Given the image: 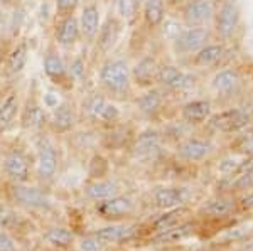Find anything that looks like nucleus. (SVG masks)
Instances as JSON below:
<instances>
[{"label":"nucleus","instance_id":"1","mask_svg":"<svg viewBox=\"0 0 253 251\" xmlns=\"http://www.w3.org/2000/svg\"><path fill=\"white\" fill-rule=\"evenodd\" d=\"M96 90L112 101L130 100L133 84L130 78L128 63L112 56L101 59L96 72Z\"/></svg>","mask_w":253,"mask_h":251},{"label":"nucleus","instance_id":"2","mask_svg":"<svg viewBox=\"0 0 253 251\" xmlns=\"http://www.w3.org/2000/svg\"><path fill=\"white\" fill-rule=\"evenodd\" d=\"M78 113L84 116V120L93 121L100 125H113L120 120L122 113L115 105V101L108 100L103 93H100L95 88L93 91H88L83 96L78 108Z\"/></svg>","mask_w":253,"mask_h":251},{"label":"nucleus","instance_id":"3","mask_svg":"<svg viewBox=\"0 0 253 251\" xmlns=\"http://www.w3.org/2000/svg\"><path fill=\"white\" fill-rule=\"evenodd\" d=\"M124 20H122L115 12H110V14L105 17V20H101V26L98 29V34L91 47V61L96 63L98 58L105 59L110 56V52L117 47V44L120 42L122 34H124Z\"/></svg>","mask_w":253,"mask_h":251},{"label":"nucleus","instance_id":"4","mask_svg":"<svg viewBox=\"0 0 253 251\" xmlns=\"http://www.w3.org/2000/svg\"><path fill=\"white\" fill-rule=\"evenodd\" d=\"M42 72L46 79L56 90L71 93L75 90V83H73L71 76L68 71V63L64 61L63 54H61L59 47L54 42H49V46L44 51L42 58Z\"/></svg>","mask_w":253,"mask_h":251},{"label":"nucleus","instance_id":"5","mask_svg":"<svg viewBox=\"0 0 253 251\" xmlns=\"http://www.w3.org/2000/svg\"><path fill=\"white\" fill-rule=\"evenodd\" d=\"M47 120H49V113L39 98L38 83H32L26 100H22V107H20L17 121L24 130L42 132L44 128H47Z\"/></svg>","mask_w":253,"mask_h":251},{"label":"nucleus","instance_id":"6","mask_svg":"<svg viewBox=\"0 0 253 251\" xmlns=\"http://www.w3.org/2000/svg\"><path fill=\"white\" fill-rule=\"evenodd\" d=\"M59 169V153L49 135L39 133L36 140V176L39 180H52Z\"/></svg>","mask_w":253,"mask_h":251},{"label":"nucleus","instance_id":"7","mask_svg":"<svg viewBox=\"0 0 253 251\" xmlns=\"http://www.w3.org/2000/svg\"><path fill=\"white\" fill-rule=\"evenodd\" d=\"M52 42L63 49H73L81 42V31L78 14L66 15V17H52L51 22Z\"/></svg>","mask_w":253,"mask_h":251},{"label":"nucleus","instance_id":"8","mask_svg":"<svg viewBox=\"0 0 253 251\" xmlns=\"http://www.w3.org/2000/svg\"><path fill=\"white\" fill-rule=\"evenodd\" d=\"M78 108L71 100H63L56 108L51 110L47 120V130L52 135H69L78 125Z\"/></svg>","mask_w":253,"mask_h":251},{"label":"nucleus","instance_id":"9","mask_svg":"<svg viewBox=\"0 0 253 251\" xmlns=\"http://www.w3.org/2000/svg\"><path fill=\"white\" fill-rule=\"evenodd\" d=\"M2 169L12 184H27L31 180V160L20 148H10V150L3 153Z\"/></svg>","mask_w":253,"mask_h":251},{"label":"nucleus","instance_id":"10","mask_svg":"<svg viewBox=\"0 0 253 251\" xmlns=\"http://www.w3.org/2000/svg\"><path fill=\"white\" fill-rule=\"evenodd\" d=\"M29 63V42L26 39L10 40L5 49V58L2 61V72L5 78H15L22 74Z\"/></svg>","mask_w":253,"mask_h":251},{"label":"nucleus","instance_id":"11","mask_svg":"<svg viewBox=\"0 0 253 251\" xmlns=\"http://www.w3.org/2000/svg\"><path fill=\"white\" fill-rule=\"evenodd\" d=\"M210 29L203 27H187L172 39V49L177 56H193L210 40Z\"/></svg>","mask_w":253,"mask_h":251},{"label":"nucleus","instance_id":"12","mask_svg":"<svg viewBox=\"0 0 253 251\" xmlns=\"http://www.w3.org/2000/svg\"><path fill=\"white\" fill-rule=\"evenodd\" d=\"M157 84L166 90L187 91L196 84V76L172 64H161L157 71Z\"/></svg>","mask_w":253,"mask_h":251},{"label":"nucleus","instance_id":"13","mask_svg":"<svg viewBox=\"0 0 253 251\" xmlns=\"http://www.w3.org/2000/svg\"><path fill=\"white\" fill-rule=\"evenodd\" d=\"M78 20L81 31V42L91 46L98 34V29L101 26V9L98 5V0H88L80 7Z\"/></svg>","mask_w":253,"mask_h":251},{"label":"nucleus","instance_id":"14","mask_svg":"<svg viewBox=\"0 0 253 251\" xmlns=\"http://www.w3.org/2000/svg\"><path fill=\"white\" fill-rule=\"evenodd\" d=\"M22 107L19 88H9L0 96V135L10 130L14 123L19 120V111Z\"/></svg>","mask_w":253,"mask_h":251},{"label":"nucleus","instance_id":"15","mask_svg":"<svg viewBox=\"0 0 253 251\" xmlns=\"http://www.w3.org/2000/svg\"><path fill=\"white\" fill-rule=\"evenodd\" d=\"M161 64L157 63L156 58L152 56H144L130 68V78H132V84L140 90H149L157 84V71Z\"/></svg>","mask_w":253,"mask_h":251},{"label":"nucleus","instance_id":"16","mask_svg":"<svg viewBox=\"0 0 253 251\" xmlns=\"http://www.w3.org/2000/svg\"><path fill=\"white\" fill-rule=\"evenodd\" d=\"M248 123V115L245 110L240 108H230V110H224L218 115L210 116V125L211 128L223 133H231L238 132L243 127H247Z\"/></svg>","mask_w":253,"mask_h":251},{"label":"nucleus","instance_id":"17","mask_svg":"<svg viewBox=\"0 0 253 251\" xmlns=\"http://www.w3.org/2000/svg\"><path fill=\"white\" fill-rule=\"evenodd\" d=\"M213 17L214 7L211 0H191L182 12V20L187 27H203Z\"/></svg>","mask_w":253,"mask_h":251},{"label":"nucleus","instance_id":"18","mask_svg":"<svg viewBox=\"0 0 253 251\" xmlns=\"http://www.w3.org/2000/svg\"><path fill=\"white\" fill-rule=\"evenodd\" d=\"M95 209L98 216H101L103 219H118V217H124L132 213L133 201L130 197L118 196L117 194V196L108 197V199L98 201Z\"/></svg>","mask_w":253,"mask_h":251},{"label":"nucleus","instance_id":"19","mask_svg":"<svg viewBox=\"0 0 253 251\" xmlns=\"http://www.w3.org/2000/svg\"><path fill=\"white\" fill-rule=\"evenodd\" d=\"M12 196L19 204L26 206L29 209H47L51 206L47 196L39 187H31L26 184L12 185Z\"/></svg>","mask_w":253,"mask_h":251},{"label":"nucleus","instance_id":"20","mask_svg":"<svg viewBox=\"0 0 253 251\" xmlns=\"http://www.w3.org/2000/svg\"><path fill=\"white\" fill-rule=\"evenodd\" d=\"M240 22L238 7L233 2H224L216 15V32L221 39H230Z\"/></svg>","mask_w":253,"mask_h":251},{"label":"nucleus","instance_id":"21","mask_svg":"<svg viewBox=\"0 0 253 251\" xmlns=\"http://www.w3.org/2000/svg\"><path fill=\"white\" fill-rule=\"evenodd\" d=\"M161 152V135L157 132H144L138 135V139L133 145V157L137 160H152Z\"/></svg>","mask_w":253,"mask_h":251},{"label":"nucleus","instance_id":"22","mask_svg":"<svg viewBox=\"0 0 253 251\" xmlns=\"http://www.w3.org/2000/svg\"><path fill=\"white\" fill-rule=\"evenodd\" d=\"M211 150H213L211 142L196 139V137L186 139L184 142H181V143L177 145V155L181 157L182 160H187V162L203 160L205 157L210 155Z\"/></svg>","mask_w":253,"mask_h":251},{"label":"nucleus","instance_id":"23","mask_svg":"<svg viewBox=\"0 0 253 251\" xmlns=\"http://www.w3.org/2000/svg\"><path fill=\"white\" fill-rule=\"evenodd\" d=\"M181 116L184 123L198 125L205 123L211 116V103L208 100H193L187 101L181 108Z\"/></svg>","mask_w":253,"mask_h":251},{"label":"nucleus","instance_id":"24","mask_svg":"<svg viewBox=\"0 0 253 251\" xmlns=\"http://www.w3.org/2000/svg\"><path fill=\"white\" fill-rule=\"evenodd\" d=\"M189 196L191 194L186 187H161L154 192V201H156L159 208L172 209L184 204L189 199Z\"/></svg>","mask_w":253,"mask_h":251},{"label":"nucleus","instance_id":"25","mask_svg":"<svg viewBox=\"0 0 253 251\" xmlns=\"http://www.w3.org/2000/svg\"><path fill=\"white\" fill-rule=\"evenodd\" d=\"M84 196L91 201H103L108 197H113L118 194V185L117 182L110 180V179H93L91 182H88L83 189Z\"/></svg>","mask_w":253,"mask_h":251},{"label":"nucleus","instance_id":"26","mask_svg":"<svg viewBox=\"0 0 253 251\" xmlns=\"http://www.w3.org/2000/svg\"><path fill=\"white\" fill-rule=\"evenodd\" d=\"M145 93L140 96H137L135 105H137V110L140 113H144L147 116H152L161 110L162 107V101H164V95L159 88H149V90H144Z\"/></svg>","mask_w":253,"mask_h":251},{"label":"nucleus","instance_id":"27","mask_svg":"<svg viewBox=\"0 0 253 251\" xmlns=\"http://www.w3.org/2000/svg\"><path fill=\"white\" fill-rule=\"evenodd\" d=\"M224 49L223 44H206L193 56V64L196 68H210L223 59Z\"/></svg>","mask_w":253,"mask_h":251},{"label":"nucleus","instance_id":"28","mask_svg":"<svg viewBox=\"0 0 253 251\" xmlns=\"http://www.w3.org/2000/svg\"><path fill=\"white\" fill-rule=\"evenodd\" d=\"M140 10L147 27H159L166 19L164 0H142Z\"/></svg>","mask_w":253,"mask_h":251},{"label":"nucleus","instance_id":"29","mask_svg":"<svg viewBox=\"0 0 253 251\" xmlns=\"http://www.w3.org/2000/svg\"><path fill=\"white\" fill-rule=\"evenodd\" d=\"M211 84L219 95H230L231 91H235L238 88L240 72L233 70V68H224V70L216 72Z\"/></svg>","mask_w":253,"mask_h":251},{"label":"nucleus","instance_id":"30","mask_svg":"<svg viewBox=\"0 0 253 251\" xmlns=\"http://www.w3.org/2000/svg\"><path fill=\"white\" fill-rule=\"evenodd\" d=\"M42 238L51 246H56V248H68V246L73 245L76 236L71 229L63 228V226H54V228H47L46 231H44Z\"/></svg>","mask_w":253,"mask_h":251},{"label":"nucleus","instance_id":"31","mask_svg":"<svg viewBox=\"0 0 253 251\" xmlns=\"http://www.w3.org/2000/svg\"><path fill=\"white\" fill-rule=\"evenodd\" d=\"M130 234H132V229L126 228V226H120V224H110L95 231V236L103 243L105 246L110 245V243L124 241Z\"/></svg>","mask_w":253,"mask_h":251},{"label":"nucleus","instance_id":"32","mask_svg":"<svg viewBox=\"0 0 253 251\" xmlns=\"http://www.w3.org/2000/svg\"><path fill=\"white\" fill-rule=\"evenodd\" d=\"M142 0H115V14L124 20V24L135 22L137 15L140 14Z\"/></svg>","mask_w":253,"mask_h":251},{"label":"nucleus","instance_id":"33","mask_svg":"<svg viewBox=\"0 0 253 251\" xmlns=\"http://www.w3.org/2000/svg\"><path fill=\"white\" fill-rule=\"evenodd\" d=\"M68 71L71 76L73 83L76 84H84L88 78V61L86 56L83 54H75L71 58V61L68 63Z\"/></svg>","mask_w":253,"mask_h":251},{"label":"nucleus","instance_id":"34","mask_svg":"<svg viewBox=\"0 0 253 251\" xmlns=\"http://www.w3.org/2000/svg\"><path fill=\"white\" fill-rule=\"evenodd\" d=\"M193 231V226L191 224H181V226H170V228L161 231V234L157 236L159 243H174V241H181L187 238Z\"/></svg>","mask_w":253,"mask_h":251},{"label":"nucleus","instance_id":"35","mask_svg":"<svg viewBox=\"0 0 253 251\" xmlns=\"http://www.w3.org/2000/svg\"><path fill=\"white\" fill-rule=\"evenodd\" d=\"M52 7H54L52 17H66V15L78 14L81 0H54Z\"/></svg>","mask_w":253,"mask_h":251},{"label":"nucleus","instance_id":"36","mask_svg":"<svg viewBox=\"0 0 253 251\" xmlns=\"http://www.w3.org/2000/svg\"><path fill=\"white\" fill-rule=\"evenodd\" d=\"M233 209V201L226 199V197H218V199L210 201L205 206V211L211 216H223V214L230 213Z\"/></svg>","mask_w":253,"mask_h":251},{"label":"nucleus","instance_id":"37","mask_svg":"<svg viewBox=\"0 0 253 251\" xmlns=\"http://www.w3.org/2000/svg\"><path fill=\"white\" fill-rule=\"evenodd\" d=\"M78 248L80 251H103L105 245L93 234V236L83 238V240L78 243Z\"/></svg>","mask_w":253,"mask_h":251},{"label":"nucleus","instance_id":"38","mask_svg":"<svg viewBox=\"0 0 253 251\" xmlns=\"http://www.w3.org/2000/svg\"><path fill=\"white\" fill-rule=\"evenodd\" d=\"M10 42L9 39V12L0 9V46Z\"/></svg>","mask_w":253,"mask_h":251},{"label":"nucleus","instance_id":"39","mask_svg":"<svg viewBox=\"0 0 253 251\" xmlns=\"http://www.w3.org/2000/svg\"><path fill=\"white\" fill-rule=\"evenodd\" d=\"M181 214V211H172V213H169V214H164L162 217H159V219L156 221V228L157 229H161V231H164V229L167 228H170V226H174V222L177 221V216Z\"/></svg>","mask_w":253,"mask_h":251},{"label":"nucleus","instance_id":"40","mask_svg":"<svg viewBox=\"0 0 253 251\" xmlns=\"http://www.w3.org/2000/svg\"><path fill=\"white\" fill-rule=\"evenodd\" d=\"M58 95H59L58 91L42 93V98H41V101H42V105H44V108H46V110H52V108H56L61 101H63V100H59Z\"/></svg>","mask_w":253,"mask_h":251},{"label":"nucleus","instance_id":"41","mask_svg":"<svg viewBox=\"0 0 253 251\" xmlns=\"http://www.w3.org/2000/svg\"><path fill=\"white\" fill-rule=\"evenodd\" d=\"M0 251H15V241L3 231H0Z\"/></svg>","mask_w":253,"mask_h":251},{"label":"nucleus","instance_id":"42","mask_svg":"<svg viewBox=\"0 0 253 251\" xmlns=\"http://www.w3.org/2000/svg\"><path fill=\"white\" fill-rule=\"evenodd\" d=\"M24 5V0H0V9L10 12Z\"/></svg>","mask_w":253,"mask_h":251},{"label":"nucleus","instance_id":"43","mask_svg":"<svg viewBox=\"0 0 253 251\" xmlns=\"http://www.w3.org/2000/svg\"><path fill=\"white\" fill-rule=\"evenodd\" d=\"M243 204H245V206H248V208H250V206H253V192L250 194V196L245 197V199H243Z\"/></svg>","mask_w":253,"mask_h":251},{"label":"nucleus","instance_id":"44","mask_svg":"<svg viewBox=\"0 0 253 251\" xmlns=\"http://www.w3.org/2000/svg\"><path fill=\"white\" fill-rule=\"evenodd\" d=\"M101 2H103V3H108V2H112V0H101Z\"/></svg>","mask_w":253,"mask_h":251}]
</instances>
